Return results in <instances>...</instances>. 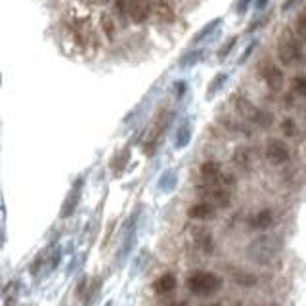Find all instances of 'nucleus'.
<instances>
[{
	"label": "nucleus",
	"mask_w": 306,
	"mask_h": 306,
	"mask_svg": "<svg viewBox=\"0 0 306 306\" xmlns=\"http://www.w3.org/2000/svg\"><path fill=\"white\" fill-rule=\"evenodd\" d=\"M176 285H178V282H176V278L172 274H163L153 283V291L157 295H169L176 289Z\"/></svg>",
	"instance_id": "nucleus-11"
},
{
	"label": "nucleus",
	"mask_w": 306,
	"mask_h": 306,
	"mask_svg": "<svg viewBox=\"0 0 306 306\" xmlns=\"http://www.w3.org/2000/svg\"><path fill=\"white\" fill-rule=\"evenodd\" d=\"M280 249H282V243L276 237L260 235V237H257L253 243L249 245L247 255H249L251 260H255L257 264H270L274 258L278 257Z\"/></svg>",
	"instance_id": "nucleus-2"
},
{
	"label": "nucleus",
	"mask_w": 306,
	"mask_h": 306,
	"mask_svg": "<svg viewBox=\"0 0 306 306\" xmlns=\"http://www.w3.org/2000/svg\"><path fill=\"white\" fill-rule=\"evenodd\" d=\"M235 42H237V37H232L230 40H226L224 44H222V48H220V52H218V60H224L230 52H232V48L235 46Z\"/></svg>",
	"instance_id": "nucleus-22"
},
{
	"label": "nucleus",
	"mask_w": 306,
	"mask_h": 306,
	"mask_svg": "<svg viewBox=\"0 0 306 306\" xmlns=\"http://www.w3.org/2000/svg\"><path fill=\"white\" fill-rule=\"evenodd\" d=\"M266 159L272 165H283L289 161V147L280 140H272L266 146Z\"/></svg>",
	"instance_id": "nucleus-6"
},
{
	"label": "nucleus",
	"mask_w": 306,
	"mask_h": 306,
	"mask_svg": "<svg viewBox=\"0 0 306 306\" xmlns=\"http://www.w3.org/2000/svg\"><path fill=\"white\" fill-rule=\"evenodd\" d=\"M272 222H274V212L268 210V208H264V210H258V212H255L251 216L249 226L253 230H268L270 226H272Z\"/></svg>",
	"instance_id": "nucleus-10"
},
{
	"label": "nucleus",
	"mask_w": 306,
	"mask_h": 306,
	"mask_svg": "<svg viewBox=\"0 0 306 306\" xmlns=\"http://www.w3.org/2000/svg\"><path fill=\"white\" fill-rule=\"evenodd\" d=\"M278 56L285 65H299L305 60V52L301 48V42L293 35H283L278 42Z\"/></svg>",
	"instance_id": "nucleus-3"
},
{
	"label": "nucleus",
	"mask_w": 306,
	"mask_h": 306,
	"mask_svg": "<svg viewBox=\"0 0 306 306\" xmlns=\"http://www.w3.org/2000/svg\"><path fill=\"white\" fill-rule=\"evenodd\" d=\"M282 130H283V134L287 136V138H291V136L297 134V124H295L293 119H289V117H287V119H283Z\"/></svg>",
	"instance_id": "nucleus-21"
},
{
	"label": "nucleus",
	"mask_w": 306,
	"mask_h": 306,
	"mask_svg": "<svg viewBox=\"0 0 306 306\" xmlns=\"http://www.w3.org/2000/svg\"><path fill=\"white\" fill-rule=\"evenodd\" d=\"M295 4V0H285V4H283V12H287L291 6Z\"/></svg>",
	"instance_id": "nucleus-29"
},
{
	"label": "nucleus",
	"mask_w": 306,
	"mask_h": 306,
	"mask_svg": "<svg viewBox=\"0 0 306 306\" xmlns=\"http://www.w3.org/2000/svg\"><path fill=\"white\" fill-rule=\"evenodd\" d=\"M186 90H188V85H186V83H178V85H176V96L182 98L184 94H186Z\"/></svg>",
	"instance_id": "nucleus-27"
},
{
	"label": "nucleus",
	"mask_w": 306,
	"mask_h": 306,
	"mask_svg": "<svg viewBox=\"0 0 306 306\" xmlns=\"http://www.w3.org/2000/svg\"><path fill=\"white\" fill-rule=\"evenodd\" d=\"M262 79L270 90H280L283 86V71L274 63H270L262 69Z\"/></svg>",
	"instance_id": "nucleus-8"
},
{
	"label": "nucleus",
	"mask_w": 306,
	"mask_h": 306,
	"mask_svg": "<svg viewBox=\"0 0 306 306\" xmlns=\"http://www.w3.org/2000/svg\"><path fill=\"white\" fill-rule=\"evenodd\" d=\"M266 4H268V0H257V4H255V6H257V10H264V8H266Z\"/></svg>",
	"instance_id": "nucleus-28"
},
{
	"label": "nucleus",
	"mask_w": 306,
	"mask_h": 306,
	"mask_svg": "<svg viewBox=\"0 0 306 306\" xmlns=\"http://www.w3.org/2000/svg\"><path fill=\"white\" fill-rule=\"evenodd\" d=\"M216 214V205H212L210 201H201L188 208V216L194 220H210Z\"/></svg>",
	"instance_id": "nucleus-7"
},
{
	"label": "nucleus",
	"mask_w": 306,
	"mask_h": 306,
	"mask_svg": "<svg viewBox=\"0 0 306 306\" xmlns=\"http://www.w3.org/2000/svg\"><path fill=\"white\" fill-rule=\"evenodd\" d=\"M103 29H105V33L113 37V23H111L109 15H103Z\"/></svg>",
	"instance_id": "nucleus-26"
},
{
	"label": "nucleus",
	"mask_w": 306,
	"mask_h": 306,
	"mask_svg": "<svg viewBox=\"0 0 306 306\" xmlns=\"http://www.w3.org/2000/svg\"><path fill=\"white\" fill-rule=\"evenodd\" d=\"M83 182H85L83 178H79V182H75L71 194L67 196L65 203H63V207H61V218H67V216H71V214H73V210L77 208V203H79V197H81Z\"/></svg>",
	"instance_id": "nucleus-9"
},
{
	"label": "nucleus",
	"mask_w": 306,
	"mask_h": 306,
	"mask_svg": "<svg viewBox=\"0 0 306 306\" xmlns=\"http://www.w3.org/2000/svg\"><path fill=\"white\" fill-rule=\"evenodd\" d=\"M201 174L205 178H216L220 174V165L216 161H207V163L201 165Z\"/></svg>",
	"instance_id": "nucleus-15"
},
{
	"label": "nucleus",
	"mask_w": 306,
	"mask_h": 306,
	"mask_svg": "<svg viewBox=\"0 0 306 306\" xmlns=\"http://www.w3.org/2000/svg\"><path fill=\"white\" fill-rule=\"evenodd\" d=\"M128 15L132 17V21L136 23H144L151 17V12H153V4L149 0H128Z\"/></svg>",
	"instance_id": "nucleus-4"
},
{
	"label": "nucleus",
	"mask_w": 306,
	"mask_h": 306,
	"mask_svg": "<svg viewBox=\"0 0 306 306\" xmlns=\"http://www.w3.org/2000/svg\"><path fill=\"white\" fill-rule=\"evenodd\" d=\"M297 33H299V37L306 42V10H303V12L299 13V19H297Z\"/></svg>",
	"instance_id": "nucleus-20"
},
{
	"label": "nucleus",
	"mask_w": 306,
	"mask_h": 306,
	"mask_svg": "<svg viewBox=\"0 0 306 306\" xmlns=\"http://www.w3.org/2000/svg\"><path fill=\"white\" fill-rule=\"evenodd\" d=\"M220 23H222V17H216V19L208 21V23L205 25V27H203V29H201L199 33H197L196 37H194V40H192V42H194V44H197V42L205 40V38H207L208 35H210V33H212V31H214V29H216V27H218V25H220Z\"/></svg>",
	"instance_id": "nucleus-14"
},
{
	"label": "nucleus",
	"mask_w": 306,
	"mask_h": 306,
	"mask_svg": "<svg viewBox=\"0 0 306 306\" xmlns=\"http://www.w3.org/2000/svg\"><path fill=\"white\" fill-rule=\"evenodd\" d=\"M201 56H203V50H194V52H190V54H186L182 60H180V67H192V65H196L197 61L201 60Z\"/></svg>",
	"instance_id": "nucleus-17"
},
{
	"label": "nucleus",
	"mask_w": 306,
	"mask_h": 306,
	"mask_svg": "<svg viewBox=\"0 0 306 306\" xmlns=\"http://www.w3.org/2000/svg\"><path fill=\"white\" fill-rule=\"evenodd\" d=\"M232 278L233 282H237L239 285H245V287H251V285H257V278L249 272H243V270H232Z\"/></svg>",
	"instance_id": "nucleus-12"
},
{
	"label": "nucleus",
	"mask_w": 306,
	"mask_h": 306,
	"mask_svg": "<svg viewBox=\"0 0 306 306\" xmlns=\"http://www.w3.org/2000/svg\"><path fill=\"white\" fill-rule=\"evenodd\" d=\"M266 23H268V15H264L262 19H257L255 23H253L251 27H249V29H247V33H255L258 27H262V25H266Z\"/></svg>",
	"instance_id": "nucleus-24"
},
{
	"label": "nucleus",
	"mask_w": 306,
	"mask_h": 306,
	"mask_svg": "<svg viewBox=\"0 0 306 306\" xmlns=\"http://www.w3.org/2000/svg\"><path fill=\"white\" fill-rule=\"evenodd\" d=\"M153 12H155L157 17H161V19L167 21V23H172V21H174V12L169 8L167 2H157V4H153Z\"/></svg>",
	"instance_id": "nucleus-13"
},
{
	"label": "nucleus",
	"mask_w": 306,
	"mask_h": 306,
	"mask_svg": "<svg viewBox=\"0 0 306 306\" xmlns=\"http://www.w3.org/2000/svg\"><path fill=\"white\" fill-rule=\"evenodd\" d=\"M201 194L205 196L207 201H210L212 205H216V207H228L230 205V194H228V190H224L222 186H210V184H205L203 188H201Z\"/></svg>",
	"instance_id": "nucleus-5"
},
{
	"label": "nucleus",
	"mask_w": 306,
	"mask_h": 306,
	"mask_svg": "<svg viewBox=\"0 0 306 306\" xmlns=\"http://www.w3.org/2000/svg\"><path fill=\"white\" fill-rule=\"evenodd\" d=\"M226 79H228V75H226V73H218L216 77H214V81H212V83L208 85V88H207L208 98H210V96H214V94H216V92L220 90L222 85L226 83Z\"/></svg>",
	"instance_id": "nucleus-18"
},
{
	"label": "nucleus",
	"mask_w": 306,
	"mask_h": 306,
	"mask_svg": "<svg viewBox=\"0 0 306 306\" xmlns=\"http://www.w3.org/2000/svg\"><path fill=\"white\" fill-rule=\"evenodd\" d=\"M190 138H192V126H190V121L184 122V126L178 130V142H176V147H186L190 144Z\"/></svg>",
	"instance_id": "nucleus-16"
},
{
	"label": "nucleus",
	"mask_w": 306,
	"mask_h": 306,
	"mask_svg": "<svg viewBox=\"0 0 306 306\" xmlns=\"http://www.w3.org/2000/svg\"><path fill=\"white\" fill-rule=\"evenodd\" d=\"M186 285L194 295H212L224 287V280L214 272L197 270V272H192L188 276Z\"/></svg>",
	"instance_id": "nucleus-1"
},
{
	"label": "nucleus",
	"mask_w": 306,
	"mask_h": 306,
	"mask_svg": "<svg viewBox=\"0 0 306 306\" xmlns=\"http://www.w3.org/2000/svg\"><path fill=\"white\" fill-rule=\"evenodd\" d=\"M249 2H251V0H239V2H237V8H235L237 15H243V13L249 10Z\"/></svg>",
	"instance_id": "nucleus-25"
},
{
	"label": "nucleus",
	"mask_w": 306,
	"mask_h": 306,
	"mask_svg": "<svg viewBox=\"0 0 306 306\" xmlns=\"http://www.w3.org/2000/svg\"><path fill=\"white\" fill-rule=\"evenodd\" d=\"M255 46H257V40H253V42H251V44L247 46V50H245L243 54L239 56V60H237V63H239V65H241V63H245V61L249 60V56L253 54V50H255Z\"/></svg>",
	"instance_id": "nucleus-23"
},
{
	"label": "nucleus",
	"mask_w": 306,
	"mask_h": 306,
	"mask_svg": "<svg viewBox=\"0 0 306 306\" xmlns=\"http://www.w3.org/2000/svg\"><path fill=\"white\" fill-rule=\"evenodd\" d=\"M293 90H295V94L306 98V75H297V77H295Z\"/></svg>",
	"instance_id": "nucleus-19"
}]
</instances>
